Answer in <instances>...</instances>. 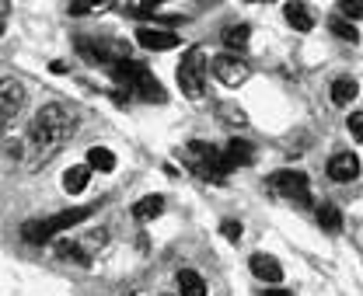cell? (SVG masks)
<instances>
[{
	"label": "cell",
	"mask_w": 363,
	"mask_h": 296,
	"mask_svg": "<svg viewBox=\"0 0 363 296\" xmlns=\"http://www.w3.org/2000/svg\"><path fill=\"white\" fill-rule=\"evenodd\" d=\"M77 123H74V115L63 108V105H42L32 118V129H28V167L35 171L39 164H45L49 157H53L70 136H74Z\"/></svg>",
	"instance_id": "6da1fadb"
},
{
	"label": "cell",
	"mask_w": 363,
	"mask_h": 296,
	"mask_svg": "<svg viewBox=\"0 0 363 296\" xmlns=\"http://www.w3.org/2000/svg\"><path fill=\"white\" fill-rule=\"evenodd\" d=\"M182 160H185L189 171H196L199 178H206V182H227V174H231V164H227L224 150H220V147H210V143H203V140L185 143Z\"/></svg>",
	"instance_id": "7a4b0ae2"
},
{
	"label": "cell",
	"mask_w": 363,
	"mask_h": 296,
	"mask_svg": "<svg viewBox=\"0 0 363 296\" xmlns=\"http://www.w3.org/2000/svg\"><path fill=\"white\" fill-rule=\"evenodd\" d=\"M112 77L119 81V84H126V91H136L143 101H165L168 94H165V87H161V81L154 77L143 63H136V59H123V63H116L112 67Z\"/></svg>",
	"instance_id": "3957f363"
},
{
	"label": "cell",
	"mask_w": 363,
	"mask_h": 296,
	"mask_svg": "<svg viewBox=\"0 0 363 296\" xmlns=\"http://www.w3.org/2000/svg\"><path fill=\"white\" fill-rule=\"evenodd\" d=\"M178 87L185 91V98H203V87H206V56L199 45L185 49L182 56V67H178Z\"/></svg>",
	"instance_id": "277c9868"
},
{
	"label": "cell",
	"mask_w": 363,
	"mask_h": 296,
	"mask_svg": "<svg viewBox=\"0 0 363 296\" xmlns=\"http://www.w3.org/2000/svg\"><path fill=\"white\" fill-rule=\"evenodd\" d=\"M269 192H273V195H283V199H290V202H297V206L311 202L307 174H300V171H276V174L269 178Z\"/></svg>",
	"instance_id": "5b68a950"
},
{
	"label": "cell",
	"mask_w": 363,
	"mask_h": 296,
	"mask_svg": "<svg viewBox=\"0 0 363 296\" xmlns=\"http://www.w3.org/2000/svg\"><path fill=\"white\" fill-rule=\"evenodd\" d=\"M210 70H214V77H217L220 84H227V87H238V84H245V81L251 77V67L245 63V59L231 56V52L214 56V59H210Z\"/></svg>",
	"instance_id": "8992f818"
},
{
	"label": "cell",
	"mask_w": 363,
	"mask_h": 296,
	"mask_svg": "<svg viewBox=\"0 0 363 296\" xmlns=\"http://www.w3.org/2000/svg\"><path fill=\"white\" fill-rule=\"evenodd\" d=\"M25 105V84L14 77H0V115L14 118Z\"/></svg>",
	"instance_id": "52a82bcc"
},
{
	"label": "cell",
	"mask_w": 363,
	"mask_h": 296,
	"mask_svg": "<svg viewBox=\"0 0 363 296\" xmlns=\"http://www.w3.org/2000/svg\"><path fill=\"white\" fill-rule=\"evenodd\" d=\"M136 42H140L143 49H154V52H168V49H175L182 39H178L175 32H168V28H140V32H136Z\"/></svg>",
	"instance_id": "ba28073f"
},
{
	"label": "cell",
	"mask_w": 363,
	"mask_h": 296,
	"mask_svg": "<svg viewBox=\"0 0 363 296\" xmlns=\"http://www.w3.org/2000/svg\"><path fill=\"white\" fill-rule=\"evenodd\" d=\"M360 174V157L356 154H335L332 160H329V178H332V182H353V178Z\"/></svg>",
	"instance_id": "9c48e42d"
},
{
	"label": "cell",
	"mask_w": 363,
	"mask_h": 296,
	"mask_svg": "<svg viewBox=\"0 0 363 296\" xmlns=\"http://www.w3.org/2000/svg\"><path fill=\"white\" fill-rule=\"evenodd\" d=\"M91 216V209L87 206H81V209H63V213H56V216H49V220H42L45 223V233L53 237V233H60V230H74L77 223H84Z\"/></svg>",
	"instance_id": "30bf717a"
},
{
	"label": "cell",
	"mask_w": 363,
	"mask_h": 296,
	"mask_svg": "<svg viewBox=\"0 0 363 296\" xmlns=\"http://www.w3.org/2000/svg\"><path fill=\"white\" fill-rule=\"evenodd\" d=\"M248 265H251V275H255V279L273 282V286H276V282H283V265H280L273 255H251V262H248Z\"/></svg>",
	"instance_id": "8fae6325"
},
{
	"label": "cell",
	"mask_w": 363,
	"mask_h": 296,
	"mask_svg": "<svg viewBox=\"0 0 363 296\" xmlns=\"http://www.w3.org/2000/svg\"><path fill=\"white\" fill-rule=\"evenodd\" d=\"M224 157H227V164H231V171H234V167L251 164V157H255V154H251V143H248V140H238V136H234V140L224 147Z\"/></svg>",
	"instance_id": "7c38bea8"
},
{
	"label": "cell",
	"mask_w": 363,
	"mask_h": 296,
	"mask_svg": "<svg viewBox=\"0 0 363 296\" xmlns=\"http://www.w3.org/2000/svg\"><path fill=\"white\" fill-rule=\"evenodd\" d=\"M165 213V195H143L136 206H133V216L140 223H150L154 216H161Z\"/></svg>",
	"instance_id": "4fadbf2b"
},
{
	"label": "cell",
	"mask_w": 363,
	"mask_h": 296,
	"mask_svg": "<svg viewBox=\"0 0 363 296\" xmlns=\"http://www.w3.org/2000/svg\"><path fill=\"white\" fill-rule=\"evenodd\" d=\"M283 14H287V21H290L297 32H311V28H315V14L307 11V4H287Z\"/></svg>",
	"instance_id": "5bb4252c"
},
{
	"label": "cell",
	"mask_w": 363,
	"mask_h": 296,
	"mask_svg": "<svg viewBox=\"0 0 363 296\" xmlns=\"http://www.w3.org/2000/svg\"><path fill=\"white\" fill-rule=\"evenodd\" d=\"M87 182H91V167H87V164H77V167H70V171L63 174V189H67L70 195L84 192Z\"/></svg>",
	"instance_id": "9a60e30c"
},
{
	"label": "cell",
	"mask_w": 363,
	"mask_h": 296,
	"mask_svg": "<svg viewBox=\"0 0 363 296\" xmlns=\"http://www.w3.org/2000/svg\"><path fill=\"white\" fill-rule=\"evenodd\" d=\"M248 35H251V28H248V25H227L220 39H224V45H227V49L245 52V49H248Z\"/></svg>",
	"instance_id": "2e32d148"
},
{
	"label": "cell",
	"mask_w": 363,
	"mask_h": 296,
	"mask_svg": "<svg viewBox=\"0 0 363 296\" xmlns=\"http://www.w3.org/2000/svg\"><path fill=\"white\" fill-rule=\"evenodd\" d=\"M178 289H182V296H206V282L192 268H182L178 272Z\"/></svg>",
	"instance_id": "e0dca14e"
},
{
	"label": "cell",
	"mask_w": 363,
	"mask_h": 296,
	"mask_svg": "<svg viewBox=\"0 0 363 296\" xmlns=\"http://www.w3.org/2000/svg\"><path fill=\"white\" fill-rule=\"evenodd\" d=\"M87 167L91 171H116V154L109 147H91L87 150Z\"/></svg>",
	"instance_id": "ac0fdd59"
},
{
	"label": "cell",
	"mask_w": 363,
	"mask_h": 296,
	"mask_svg": "<svg viewBox=\"0 0 363 296\" xmlns=\"http://www.w3.org/2000/svg\"><path fill=\"white\" fill-rule=\"evenodd\" d=\"M318 226L329 230V233H339V230H342V213H339L335 202H322V209H318Z\"/></svg>",
	"instance_id": "d6986e66"
},
{
	"label": "cell",
	"mask_w": 363,
	"mask_h": 296,
	"mask_svg": "<svg viewBox=\"0 0 363 296\" xmlns=\"http://www.w3.org/2000/svg\"><path fill=\"white\" fill-rule=\"evenodd\" d=\"M356 94H360V84H356L353 77H339V81L332 84V101H335V105H349Z\"/></svg>",
	"instance_id": "ffe728a7"
},
{
	"label": "cell",
	"mask_w": 363,
	"mask_h": 296,
	"mask_svg": "<svg viewBox=\"0 0 363 296\" xmlns=\"http://www.w3.org/2000/svg\"><path fill=\"white\" fill-rule=\"evenodd\" d=\"M329 28H332V35H335V39H342V42H349V45H356V42H360L356 25H353V21H346V18H332V21H329Z\"/></svg>",
	"instance_id": "44dd1931"
},
{
	"label": "cell",
	"mask_w": 363,
	"mask_h": 296,
	"mask_svg": "<svg viewBox=\"0 0 363 296\" xmlns=\"http://www.w3.org/2000/svg\"><path fill=\"white\" fill-rule=\"evenodd\" d=\"M56 255H60L63 262H77V265H91L87 251H84L81 244H74V241H60V244H56Z\"/></svg>",
	"instance_id": "7402d4cb"
},
{
	"label": "cell",
	"mask_w": 363,
	"mask_h": 296,
	"mask_svg": "<svg viewBox=\"0 0 363 296\" xmlns=\"http://www.w3.org/2000/svg\"><path fill=\"white\" fill-rule=\"evenodd\" d=\"M220 115H224V123H227V126H245V123H248L245 112L234 108V105H220Z\"/></svg>",
	"instance_id": "603a6c76"
},
{
	"label": "cell",
	"mask_w": 363,
	"mask_h": 296,
	"mask_svg": "<svg viewBox=\"0 0 363 296\" xmlns=\"http://www.w3.org/2000/svg\"><path fill=\"white\" fill-rule=\"evenodd\" d=\"M241 230H245V226H241L238 220H224V223H220V233L227 237V241H234V244L241 241Z\"/></svg>",
	"instance_id": "cb8c5ba5"
},
{
	"label": "cell",
	"mask_w": 363,
	"mask_h": 296,
	"mask_svg": "<svg viewBox=\"0 0 363 296\" xmlns=\"http://www.w3.org/2000/svg\"><path fill=\"white\" fill-rule=\"evenodd\" d=\"M339 11H342V18H360L363 14V0H342V4H339Z\"/></svg>",
	"instance_id": "d4e9b609"
},
{
	"label": "cell",
	"mask_w": 363,
	"mask_h": 296,
	"mask_svg": "<svg viewBox=\"0 0 363 296\" xmlns=\"http://www.w3.org/2000/svg\"><path fill=\"white\" fill-rule=\"evenodd\" d=\"M349 133L363 143V112H353V115H349Z\"/></svg>",
	"instance_id": "484cf974"
},
{
	"label": "cell",
	"mask_w": 363,
	"mask_h": 296,
	"mask_svg": "<svg viewBox=\"0 0 363 296\" xmlns=\"http://www.w3.org/2000/svg\"><path fill=\"white\" fill-rule=\"evenodd\" d=\"M94 4H87V0H74V4H70V14H87Z\"/></svg>",
	"instance_id": "4316f807"
},
{
	"label": "cell",
	"mask_w": 363,
	"mask_h": 296,
	"mask_svg": "<svg viewBox=\"0 0 363 296\" xmlns=\"http://www.w3.org/2000/svg\"><path fill=\"white\" fill-rule=\"evenodd\" d=\"M262 296H293V293H290V289H266Z\"/></svg>",
	"instance_id": "83f0119b"
},
{
	"label": "cell",
	"mask_w": 363,
	"mask_h": 296,
	"mask_svg": "<svg viewBox=\"0 0 363 296\" xmlns=\"http://www.w3.org/2000/svg\"><path fill=\"white\" fill-rule=\"evenodd\" d=\"M8 123H11V118H8V115H0V133H4V129H8Z\"/></svg>",
	"instance_id": "f1b7e54d"
},
{
	"label": "cell",
	"mask_w": 363,
	"mask_h": 296,
	"mask_svg": "<svg viewBox=\"0 0 363 296\" xmlns=\"http://www.w3.org/2000/svg\"><path fill=\"white\" fill-rule=\"evenodd\" d=\"M0 35H4V18H0Z\"/></svg>",
	"instance_id": "f546056e"
}]
</instances>
